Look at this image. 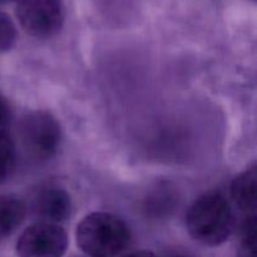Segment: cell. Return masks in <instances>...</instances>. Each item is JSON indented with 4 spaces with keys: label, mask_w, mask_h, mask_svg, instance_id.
Listing matches in <instances>:
<instances>
[{
    "label": "cell",
    "mask_w": 257,
    "mask_h": 257,
    "mask_svg": "<svg viewBox=\"0 0 257 257\" xmlns=\"http://www.w3.org/2000/svg\"><path fill=\"white\" fill-rule=\"evenodd\" d=\"M2 2H12V0H2ZM14 2L19 3V2H22V0H14Z\"/></svg>",
    "instance_id": "5bb4252c"
},
{
    "label": "cell",
    "mask_w": 257,
    "mask_h": 257,
    "mask_svg": "<svg viewBox=\"0 0 257 257\" xmlns=\"http://www.w3.org/2000/svg\"><path fill=\"white\" fill-rule=\"evenodd\" d=\"M30 208L40 222L59 225L67 221L72 213V200L64 188L45 186L33 195Z\"/></svg>",
    "instance_id": "8992f818"
},
{
    "label": "cell",
    "mask_w": 257,
    "mask_h": 257,
    "mask_svg": "<svg viewBox=\"0 0 257 257\" xmlns=\"http://www.w3.org/2000/svg\"><path fill=\"white\" fill-rule=\"evenodd\" d=\"M125 257H158V256L155 255L153 252H150V251H137V252L130 253V255Z\"/></svg>",
    "instance_id": "4fadbf2b"
},
{
    "label": "cell",
    "mask_w": 257,
    "mask_h": 257,
    "mask_svg": "<svg viewBox=\"0 0 257 257\" xmlns=\"http://www.w3.org/2000/svg\"><path fill=\"white\" fill-rule=\"evenodd\" d=\"M256 166L253 165L240 173L231 186V195L236 205L252 215L256 210Z\"/></svg>",
    "instance_id": "ba28073f"
},
{
    "label": "cell",
    "mask_w": 257,
    "mask_h": 257,
    "mask_svg": "<svg viewBox=\"0 0 257 257\" xmlns=\"http://www.w3.org/2000/svg\"><path fill=\"white\" fill-rule=\"evenodd\" d=\"M238 257H256V217L245 218L241 227V242Z\"/></svg>",
    "instance_id": "30bf717a"
},
{
    "label": "cell",
    "mask_w": 257,
    "mask_h": 257,
    "mask_svg": "<svg viewBox=\"0 0 257 257\" xmlns=\"http://www.w3.org/2000/svg\"><path fill=\"white\" fill-rule=\"evenodd\" d=\"M191 237L205 246H218L230 237L233 230V215L225 196L205 193L193 202L186 216Z\"/></svg>",
    "instance_id": "6da1fadb"
},
{
    "label": "cell",
    "mask_w": 257,
    "mask_h": 257,
    "mask_svg": "<svg viewBox=\"0 0 257 257\" xmlns=\"http://www.w3.org/2000/svg\"><path fill=\"white\" fill-rule=\"evenodd\" d=\"M27 213V207L14 195H0V242L19 228Z\"/></svg>",
    "instance_id": "52a82bcc"
},
{
    "label": "cell",
    "mask_w": 257,
    "mask_h": 257,
    "mask_svg": "<svg viewBox=\"0 0 257 257\" xmlns=\"http://www.w3.org/2000/svg\"><path fill=\"white\" fill-rule=\"evenodd\" d=\"M17 39V28L12 18L0 12V53L9 50Z\"/></svg>",
    "instance_id": "8fae6325"
},
{
    "label": "cell",
    "mask_w": 257,
    "mask_h": 257,
    "mask_svg": "<svg viewBox=\"0 0 257 257\" xmlns=\"http://www.w3.org/2000/svg\"><path fill=\"white\" fill-rule=\"evenodd\" d=\"M19 24L34 38H50L63 27L65 18L62 0H22L18 3Z\"/></svg>",
    "instance_id": "277c9868"
},
{
    "label": "cell",
    "mask_w": 257,
    "mask_h": 257,
    "mask_svg": "<svg viewBox=\"0 0 257 257\" xmlns=\"http://www.w3.org/2000/svg\"><path fill=\"white\" fill-rule=\"evenodd\" d=\"M20 140L24 150L35 160H49L62 141L58 120L45 110H34L20 122Z\"/></svg>",
    "instance_id": "3957f363"
},
{
    "label": "cell",
    "mask_w": 257,
    "mask_h": 257,
    "mask_svg": "<svg viewBox=\"0 0 257 257\" xmlns=\"http://www.w3.org/2000/svg\"><path fill=\"white\" fill-rule=\"evenodd\" d=\"M68 247V235L60 225L38 222L29 226L17 242L19 257H63Z\"/></svg>",
    "instance_id": "5b68a950"
},
{
    "label": "cell",
    "mask_w": 257,
    "mask_h": 257,
    "mask_svg": "<svg viewBox=\"0 0 257 257\" xmlns=\"http://www.w3.org/2000/svg\"><path fill=\"white\" fill-rule=\"evenodd\" d=\"M10 119H12V109H10L9 103L4 97L0 95V132H4Z\"/></svg>",
    "instance_id": "7c38bea8"
},
{
    "label": "cell",
    "mask_w": 257,
    "mask_h": 257,
    "mask_svg": "<svg viewBox=\"0 0 257 257\" xmlns=\"http://www.w3.org/2000/svg\"><path fill=\"white\" fill-rule=\"evenodd\" d=\"M15 166V147L12 138L0 132V183L7 181Z\"/></svg>",
    "instance_id": "9c48e42d"
},
{
    "label": "cell",
    "mask_w": 257,
    "mask_h": 257,
    "mask_svg": "<svg viewBox=\"0 0 257 257\" xmlns=\"http://www.w3.org/2000/svg\"><path fill=\"white\" fill-rule=\"evenodd\" d=\"M75 238L80 250L89 257H115L128 246L131 233L117 215L93 212L80 221Z\"/></svg>",
    "instance_id": "7a4b0ae2"
}]
</instances>
